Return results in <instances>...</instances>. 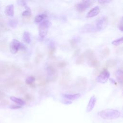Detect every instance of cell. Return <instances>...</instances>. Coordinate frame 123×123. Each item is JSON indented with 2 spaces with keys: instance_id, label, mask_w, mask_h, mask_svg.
<instances>
[{
  "instance_id": "8",
  "label": "cell",
  "mask_w": 123,
  "mask_h": 123,
  "mask_svg": "<svg viewBox=\"0 0 123 123\" xmlns=\"http://www.w3.org/2000/svg\"><path fill=\"white\" fill-rule=\"evenodd\" d=\"M91 3L89 2H82L81 3H79L76 5V10L79 12H83L85 10H86L88 7L90 6Z\"/></svg>"
},
{
  "instance_id": "39",
  "label": "cell",
  "mask_w": 123,
  "mask_h": 123,
  "mask_svg": "<svg viewBox=\"0 0 123 123\" xmlns=\"http://www.w3.org/2000/svg\"><path fill=\"white\" fill-rule=\"evenodd\" d=\"M84 2H89L90 0H82Z\"/></svg>"
},
{
  "instance_id": "36",
  "label": "cell",
  "mask_w": 123,
  "mask_h": 123,
  "mask_svg": "<svg viewBox=\"0 0 123 123\" xmlns=\"http://www.w3.org/2000/svg\"><path fill=\"white\" fill-rule=\"evenodd\" d=\"M112 0H98V3L100 4H104V3H107L110 2Z\"/></svg>"
},
{
  "instance_id": "18",
  "label": "cell",
  "mask_w": 123,
  "mask_h": 123,
  "mask_svg": "<svg viewBox=\"0 0 123 123\" xmlns=\"http://www.w3.org/2000/svg\"><path fill=\"white\" fill-rule=\"evenodd\" d=\"M38 86H41L46 85L49 82V79L45 78L43 76H40L38 79Z\"/></svg>"
},
{
  "instance_id": "4",
  "label": "cell",
  "mask_w": 123,
  "mask_h": 123,
  "mask_svg": "<svg viewBox=\"0 0 123 123\" xmlns=\"http://www.w3.org/2000/svg\"><path fill=\"white\" fill-rule=\"evenodd\" d=\"M108 19L106 17L103 16L99 18L96 23L95 29L96 30L100 31L104 28L107 24Z\"/></svg>"
},
{
  "instance_id": "12",
  "label": "cell",
  "mask_w": 123,
  "mask_h": 123,
  "mask_svg": "<svg viewBox=\"0 0 123 123\" xmlns=\"http://www.w3.org/2000/svg\"><path fill=\"white\" fill-rule=\"evenodd\" d=\"M96 30V29L93 26L91 25H86L83 27H82L81 29L80 32L82 33H86V32H92L93 31Z\"/></svg>"
},
{
  "instance_id": "22",
  "label": "cell",
  "mask_w": 123,
  "mask_h": 123,
  "mask_svg": "<svg viewBox=\"0 0 123 123\" xmlns=\"http://www.w3.org/2000/svg\"><path fill=\"white\" fill-rule=\"evenodd\" d=\"M18 23V22L16 19H11L9 20L8 22L9 25L12 28H15L17 26Z\"/></svg>"
},
{
  "instance_id": "23",
  "label": "cell",
  "mask_w": 123,
  "mask_h": 123,
  "mask_svg": "<svg viewBox=\"0 0 123 123\" xmlns=\"http://www.w3.org/2000/svg\"><path fill=\"white\" fill-rule=\"evenodd\" d=\"M90 63L91 65L96 69H98L99 68L100 65V62L97 60H96V59L92 61L91 62H90Z\"/></svg>"
},
{
  "instance_id": "30",
  "label": "cell",
  "mask_w": 123,
  "mask_h": 123,
  "mask_svg": "<svg viewBox=\"0 0 123 123\" xmlns=\"http://www.w3.org/2000/svg\"><path fill=\"white\" fill-rule=\"evenodd\" d=\"M25 98L26 100H29V101H32V100H34V97L30 94H25Z\"/></svg>"
},
{
  "instance_id": "14",
  "label": "cell",
  "mask_w": 123,
  "mask_h": 123,
  "mask_svg": "<svg viewBox=\"0 0 123 123\" xmlns=\"http://www.w3.org/2000/svg\"><path fill=\"white\" fill-rule=\"evenodd\" d=\"M46 70L49 75H51L55 76L56 74V69L53 65L51 64H48L47 65Z\"/></svg>"
},
{
  "instance_id": "35",
  "label": "cell",
  "mask_w": 123,
  "mask_h": 123,
  "mask_svg": "<svg viewBox=\"0 0 123 123\" xmlns=\"http://www.w3.org/2000/svg\"><path fill=\"white\" fill-rule=\"evenodd\" d=\"M118 28L121 31H123V18H121L120 22H119L118 25Z\"/></svg>"
},
{
  "instance_id": "3",
  "label": "cell",
  "mask_w": 123,
  "mask_h": 123,
  "mask_svg": "<svg viewBox=\"0 0 123 123\" xmlns=\"http://www.w3.org/2000/svg\"><path fill=\"white\" fill-rule=\"evenodd\" d=\"M110 75L109 72L106 69H104L96 78V81L102 84L105 83L108 81Z\"/></svg>"
},
{
  "instance_id": "38",
  "label": "cell",
  "mask_w": 123,
  "mask_h": 123,
  "mask_svg": "<svg viewBox=\"0 0 123 123\" xmlns=\"http://www.w3.org/2000/svg\"><path fill=\"white\" fill-rule=\"evenodd\" d=\"M79 53H80V49H78L76 50L75 51L74 54V57L77 56V55L79 54Z\"/></svg>"
},
{
  "instance_id": "41",
  "label": "cell",
  "mask_w": 123,
  "mask_h": 123,
  "mask_svg": "<svg viewBox=\"0 0 123 123\" xmlns=\"http://www.w3.org/2000/svg\"></svg>"
},
{
  "instance_id": "26",
  "label": "cell",
  "mask_w": 123,
  "mask_h": 123,
  "mask_svg": "<svg viewBox=\"0 0 123 123\" xmlns=\"http://www.w3.org/2000/svg\"><path fill=\"white\" fill-rule=\"evenodd\" d=\"M25 8L26 10L24 11L22 13V15L23 16H25V17H27V16H30L31 15V10H30V8L29 7H27L26 6H25Z\"/></svg>"
},
{
  "instance_id": "16",
  "label": "cell",
  "mask_w": 123,
  "mask_h": 123,
  "mask_svg": "<svg viewBox=\"0 0 123 123\" xmlns=\"http://www.w3.org/2000/svg\"><path fill=\"white\" fill-rule=\"evenodd\" d=\"M117 64V61L115 59H109L107 60L105 62L106 67L112 68L114 67Z\"/></svg>"
},
{
  "instance_id": "40",
  "label": "cell",
  "mask_w": 123,
  "mask_h": 123,
  "mask_svg": "<svg viewBox=\"0 0 123 123\" xmlns=\"http://www.w3.org/2000/svg\"><path fill=\"white\" fill-rule=\"evenodd\" d=\"M3 22L2 21V17L0 15V22Z\"/></svg>"
},
{
  "instance_id": "1",
  "label": "cell",
  "mask_w": 123,
  "mask_h": 123,
  "mask_svg": "<svg viewBox=\"0 0 123 123\" xmlns=\"http://www.w3.org/2000/svg\"><path fill=\"white\" fill-rule=\"evenodd\" d=\"M99 115L104 119L113 120L118 118L121 116V113L116 110L107 109L101 111L99 112Z\"/></svg>"
},
{
  "instance_id": "2",
  "label": "cell",
  "mask_w": 123,
  "mask_h": 123,
  "mask_svg": "<svg viewBox=\"0 0 123 123\" xmlns=\"http://www.w3.org/2000/svg\"><path fill=\"white\" fill-rule=\"evenodd\" d=\"M51 23L49 21H45L41 23L39 26V34L41 38H44L47 34L49 28L51 26Z\"/></svg>"
},
{
  "instance_id": "15",
  "label": "cell",
  "mask_w": 123,
  "mask_h": 123,
  "mask_svg": "<svg viewBox=\"0 0 123 123\" xmlns=\"http://www.w3.org/2000/svg\"><path fill=\"white\" fill-rule=\"evenodd\" d=\"M35 81V78L32 76H29L27 77L25 79V83L26 84L29 85L31 87H34L35 85L34 84V82Z\"/></svg>"
},
{
  "instance_id": "11",
  "label": "cell",
  "mask_w": 123,
  "mask_h": 123,
  "mask_svg": "<svg viewBox=\"0 0 123 123\" xmlns=\"http://www.w3.org/2000/svg\"><path fill=\"white\" fill-rule=\"evenodd\" d=\"M5 13L8 16L12 17L14 15V6L13 4L7 6L5 9Z\"/></svg>"
},
{
  "instance_id": "31",
  "label": "cell",
  "mask_w": 123,
  "mask_h": 123,
  "mask_svg": "<svg viewBox=\"0 0 123 123\" xmlns=\"http://www.w3.org/2000/svg\"><path fill=\"white\" fill-rule=\"evenodd\" d=\"M42 58V55L40 54V53H38L36 57L35 58V62L37 64L38 63L40 62V61L41 60V58Z\"/></svg>"
},
{
  "instance_id": "32",
  "label": "cell",
  "mask_w": 123,
  "mask_h": 123,
  "mask_svg": "<svg viewBox=\"0 0 123 123\" xmlns=\"http://www.w3.org/2000/svg\"><path fill=\"white\" fill-rule=\"evenodd\" d=\"M26 0H17V3L21 6L25 7L26 4Z\"/></svg>"
},
{
  "instance_id": "6",
  "label": "cell",
  "mask_w": 123,
  "mask_h": 123,
  "mask_svg": "<svg viewBox=\"0 0 123 123\" xmlns=\"http://www.w3.org/2000/svg\"><path fill=\"white\" fill-rule=\"evenodd\" d=\"M21 43L16 39H13L10 44V50L12 53L15 54L20 49Z\"/></svg>"
},
{
  "instance_id": "34",
  "label": "cell",
  "mask_w": 123,
  "mask_h": 123,
  "mask_svg": "<svg viewBox=\"0 0 123 123\" xmlns=\"http://www.w3.org/2000/svg\"><path fill=\"white\" fill-rule=\"evenodd\" d=\"M22 107L21 105H11L9 106V108L11 109H18Z\"/></svg>"
},
{
  "instance_id": "33",
  "label": "cell",
  "mask_w": 123,
  "mask_h": 123,
  "mask_svg": "<svg viewBox=\"0 0 123 123\" xmlns=\"http://www.w3.org/2000/svg\"><path fill=\"white\" fill-rule=\"evenodd\" d=\"M70 45L72 48H75L76 47V41L74 39H71L69 40Z\"/></svg>"
},
{
  "instance_id": "29",
  "label": "cell",
  "mask_w": 123,
  "mask_h": 123,
  "mask_svg": "<svg viewBox=\"0 0 123 123\" xmlns=\"http://www.w3.org/2000/svg\"><path fill=\"white\" fill-rule=\"evenodd\" d=\"M57 66L59 68L62 69L65 67V66H66V63L64 61H61L58 63Z\"/></svg>"
},
{
  "instance_id": "25",
  "label": "cell",
  "mask_w": 123,
  "mask_h": 123,
  "mask_svg": "<svg viewBox=\"0 0 123 123\" xmlns=\"http://www.w3.org/2000/svg\"><path fill=\"white\" fill-rule=\"evenodd\" d=\"M123 37H121L118 39L114 40L111 42V44L114 46H118L123 43Z\"/></svg>"
},
{
  "instance_id": "5",
  "label": "cell",
  "mask_w": 123,
  "mask_h": 123,
  "mask_svg": "<svg viewBox=\"0 0 123 123\" xmlns=\"http://www.w3.org/2000/svg\"><path fill=\"white\" fill-rule=\"evenodd\" d=\"M87 79L84 77H78L75 83V86L80 90H84L87 85Z\"/></svg>"
},
{
  "instance_id": "17",
  "label": "cell",
  "mask_w": 123,
  "mask_h": 123,
  "mask_svg": "<svg viewBox=\"0 0 123 123\" xmlns=\"http://www.w3.org/2000/svg\"><path fill=\"white\" fill-rule=\"evenodd\" d=\"M10 99L12 101L14 102L15 103H16V104L21 105V106L24 105L25 104V102L23 100H22L21 98L14 97V96H11L10 97Z\"/></svg>"
},
{
  "instance_id": "24",
  "label": "cell",
  "mask_w": 123,
  "mask_h": 123,
  "mask_svg": "<svg viewBox=\"0 0 123 123\" xmlns=\"http://www.w3.org/2000/svg\"><path fill=\"white\" fill-rule=\"evenodd\" d=\"M46 15L44 14H41L37 15L35 18V22L36 23H39L41 22L44 19H45L46 17Z\"/></svg>"
},
{
  "instance_id": "21",
  "label": "cell",
  "mask_w": 123,
  "mask_h": 123,
  "mask_svg": "<svg viewBox=\"0 0 123 123\" xmlns=\"http://www.w3.org/2000/svg\"><path fill=\"white\" fill-rule=\"evenodd\" d=\"M84 59H85V57L83 54H80L77 58L75 63L77 65H80L82 64L84 62Z\"/></svg>"
},
{
  "instance_id": "19",
  "label": "cell",
  "mask_w": 123,
  "mask_h": 123,
  "mask_svg": "<svg viewBox=\"0 0 123 123\" xmlns=\"http://www.w3.org/2000/svg\"><path fill=\"white\" fill-rule=\"evenodd\" d=\"M116 76L117 79L119 82L121 84L123 83V73L122 70H118L116 72Z\"/></svg>"
},
{
  "instance_id": "27",
  "label": "cell",
  "mask_w": 123,
  "mask_h": 123,
  "mask_svg": "<svg viewBox=\"0 0 123 123\" xmlns=\"http://www.w3.org/2000/svg\"><path fill=\"white\" fill-rule=\"evenodd\" d=\"M110 53V49L109 48H105L102 51V54L103 56H107Z\"/></svg>"
},
{
  "instance_id": "20",
  "label": "cell",
  "mask_w": 123,
  "mask_h": 123,
  "mask_svg": "<svg viewBox=\"0 0 123 123\" xmlns=\"http://www.w3.org/2000/svg\"><path fill=\"white\" fill-rule=\"evenodd\" d=\"M23 39L25 42L27 44H30L31 42V39L30 34L28 32L25 31L23 34Z\"/></svg>"
},
{
  "instance_id": "37",
  "label": "cell",
  "mask_w": 123,
  "mask_h": 123,
  "mask_svg": "<svg viewBox=\"0 0 123 123\" xmlns=\"http://www.w3.org/2000/svg\"><path fill=\"white\" fill-rule=\"evenodd\" d=\"M62 102L63 103H64V104L65 105H69V104H71L72 103V102L67 100V99H64L62 101Z\"/></svg>"
},
{
  "instance_id": "28",
  "label": "cell",
  "mask_w": 123,
  "mask_h": 123,
  "mask_svg": "<svg viewBox=\"0 0 123 123\" xmlns=\"http://www.w3.org/2000/svg\"><path fill=\"white\" fill-rule=\"evenodd\" d=\"M55 51V49L54 47H51L49 50V55L50 57H53L54 53Z\"/></svg>"
},
{
  "instance_id": "9",
  "label": "cell",
  "mask_w": 123,
  "mask_h": 123,
  "mask_svg": "<svg viewBox=\"0 0 123 123\" xmlns=\"http://www.w3.org/2000/svg\"><path fill=\"white\" fill-rule=\"evenodd\" d=\"M83 54L84 57H86L89 62H91L92 61L96 59L93 51L90 49H87Z\"/></svg>"
},
{
  "instance_id": "7",
  "label": "cell",
  "mask_w": 123,
  "mask_h": 123,
  "mask_svg": "<svg viewBox=\"0 0 123 123\" xmlns=\"http://www.w3.org/2000/svg\"><path fill=\"white\" fill-rule=\"evenodd\" d=\"M96 98L95 97V96H92L89 99V101L88 103V104L86 107V112H89L92 111L96 104Z\"/></svg>"
},
{
  "instance_id": "10",
  "label": "cell",
  "mask_w": 123,
  "mask_h": 123,
  "mask_svg": "<svg viewBox=\"0 0 123 123\" xmlns=\"http://www.w3.org/2000/svg\"><path fill=\"white\" fill-rule=\"evenodd\" d=\"M100 12L98 6H96L91 9L86 15V18H91L97 15Z\"/></svg>"
},
{
  "instance_id": "13",
  "label": "cell",
  "mask_w": 123,
  "mask_h": 123,
  "mask_svg": "<svg viewBox=\"0 0 123 123\" xmlns=\"http://www.w3.org/2000/svg\"><path fill=\"white\" fill-rule=\"evenodd\" d=\"M81 95L80 93H76L74 94H62V96L67 99L70 100H76L80 97Z\"/></svg>"
}]
</instances>
